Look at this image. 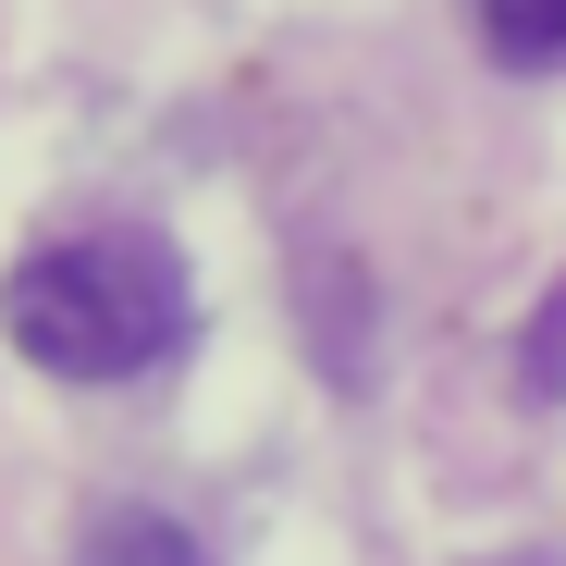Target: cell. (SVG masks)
<instances>
[{"instance_id":"3","label":"cell","mask_w":566,"mask_h":566,"mask_svg":"<svg viewBox=\"0 0 566 566\" xmlns=\"http://www.w3.org/2000/svg\"><path fill=\"white\" fill-rule=\"evenodd\" d=\"M74 566H210V554H198V542H185L172 517H148V505H112L99 530H86V542H74Z\"/></svg>"},{"instance_id":"4","label":"cell","mask_w":566,"mask_h":566,"mask_svg":"<svg viewBox=\"0 0 566 566\" xmlns=\"http://www.w3.org/2000/svg\"><path fill=\"white\" fill-rule=\"evenodd\" d=\"M517 395H530V407H554V395H566V283H554V296L530 308V357H517Z\"/></svg>"},{"instance_id":"2","label":"cell","mask_w":566,"mask_h":566,"mask_svg":"<svg viewBox=\"0 0 566 566\" xmlns=\"http://www.w3.org/2000/svg\"><path fill=\"white\" fill-rule=\"evenodd\" d=\"M481 50L505 74H554L566 62V0H481Z\"/></svg>"},{"instance_id":"1","label":"cell","mask_w":566,"mask_h":566,"mask_svg":"<svg viewBox=\"0 0 566 566\" xmlns=\"http://www.w3.org/2000/svg\"><path fill=\"white\" fill-rule=\"evenodd\" d=\"M0 333H13L50 382H136L185 345V259L148 222H86L13 259L0 283Z\"/></svg>"}]
</instances>
